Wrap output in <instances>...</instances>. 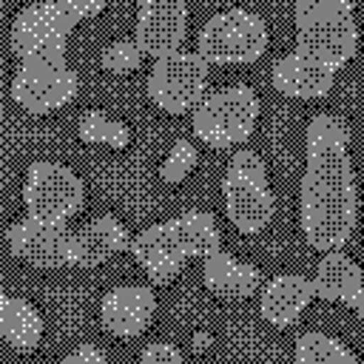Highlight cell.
Segmentation results:
<instances>
[{
	"mask_svg": "<svg viewBox=\"0 0 364 364\" xmlns=\"http://www.w3.org/2000/svg\"><path fill=\"white\" fill-rule=\"evenodd\" d=\"M65 6L77 14V20L82 23V20H94V17H100L102 11H105V6H108V0H65Z\"/></svg>",
	"mask_w": 364,
	"mask_h": 364,
	"instance_id": "obj_27",
	"label": "cell"
},
{
	"mask_svg": "<svg viewBox=\"0 0 364 364\" xmlns=\"http://www.w3.org/2000/svg\"><path fill=\"white\" fill-rule=\"evenodd\" d=\"M156 313V296L145 284H119L100 301V324L117 338H136L148 330Z\"/></svg>",
	"mask_w": 364,
	"mask_h": 364,
	"instance_id": "obj_12",
	"label": "cell"
},
{
	"mask_svg": "<svg viewBox=\"0 0 364 364\" xmlns=\"http://www.w3.org/2000/svg\"><path fill=\"white\" fill-rule=\"evenodd\" d=\"M125 247H131V236L125 225L117 216L102 213L71 236V264L100 267Z\"/></svg>",
	"mask_w": 364,
	"mask_h": 364,
	"instance_id": "obj_15",
	"label": "cell"
},
{
	"mask_svg": "<svg viewBox=\"0 0 364 364\" xmlns=\"http://www.w3.org/2000/svg\"><path fill=\"white\" fill-rule=\"evenodd\" d=\"M313 290L324 301H338L347 307H358L364 301V273L361 267L341 250H327L316 267Z\"/></svg>",
	"mask_w": 364,
	"mask_h": 364,
	"instance_id": "obj_16",
	"label": "cell"
},
{
	"mask_svg": "<svg viewBox=\"0 0 364 364\" xmlns=\"http://www.w3.org/2000/svg\"><path fill=\"white\" fill-rule=\"evenodd\" d=\"M222 202L242 236H256L273 222L276 199L267 185V165L256 151H236L230 156L222 176Z\"/></svg>",
	"mask_w": 364,
	"mask_h": 364,
	"instance_id": "obj_2",
	"label": "cell"
},
{
	"mask_svg": "<svg viewBox=\"0 0 364 364\" xmlns=\"http://www.w3.org/2000/svg\"><path fill=\"white\" fill-rule=\"evenodd\" d=\"M63 361H65V364H102V361H105V353L97 350V347H91V344H80V347H77L74 353H68Z\"/></svg>",
	"mask_w": 364,
	"mask_h": 364,
	"instance_id": "obj_28",
	"label": "cell"
},
{
	"mask_svg": "<svg viewBox=\"0 0 364 364\" xmlns=\"http://www.w3.org/2000/svg\"><path fill=\"white\" fill-rule=\"evenodd\" d=\"M208 60L196 51H173L154 60V68L148 74V97L151 102L171 117L191 114L202 100L208 88Z\"/></svg>",
	"mask_w": 364,
	"mask_h": 364,
	"instance_id": "obj_6",
	"label": "cell"
},
{
	"mask_svg": "<svg viewBox=\"0 0 364 364\" xmlns=\"http://www.w3.org/2000/svg\"><path fill=\"white\" fill-rule=\"evenodd\" d=\"M296 48L333 65L344 68L358 51V23L353 9H333L296 23Z\"/></svg>",
	"mask_w": 364,
	"mask_h": 364,
	"instance_id": "obj_9",
	"label": "cell"
},
{
	"mask_svg": "<svg viewBox=\"0 0 364 364\" xmlns=\"http://www.w3.org/2000/svg\"><path fill=\"white\" fill-rule=\"evenodd\" d=\"M313 299H316L313 279H304L299 273H279L264 284L259 299V313L267 324L284 330L299 321V316L307 310Z\"/></svg>",
	"mask_w": 364,
	"mask_h": 364,
	"instance_id": "obj_14",
	"label": "cell"
},
{
	"mask_svg": "<svg viewBox=\"0 0 364 364\" xmlns=\"http://www.w3.org/2000/svg\"><path fill=\"white\" fill-rule=\"evenodd\" d=\"M77 134L85 145H105L114 151H122L131 145V128L105 111H85L77 122Z\"/></svg>",
	"mask_w": 364,
	"mask_h": 364,
	"instance_id": "obj_20",
	"label": "cell"
},
{
	"mask_svg": "<svg viewBox=\"0 0 364 364\" xmlns=\"http://www.w3.org/2000/svg\"><path fill=\"white\" fill-rule=\"evenodd\" d=\"M210 344V336L208 333H196L193 336V350H202V347H208Z\"/></svg>",
	"mask_w": 364,
	"mask_h": 364,
	"instance_id": "obj_29",
	"label": "cell"
},
{
	"mask_svg": "<svg viewBox=\"0 0 364 364\" xmlns=\"http://www.w3.org/2000/svg\"><path fill=\"white\" fill-rule=\"evenodd\" d=\"M142 364H179L182 361V350L171 341H154L142 350Z\"/></svg>",
	"mask_w": 364,
	"mask_h": 364,
	"instance_id": "obj_25",
	"label": "cell"
},
{
	"mask_svg": "<svg viewBox=\"0 0 364 364\" xmlns=\"http://www.w3.org/2000/svg\"><path fill=\"white\" fill-rule=\"evenodd\" d=\"M196 159H199V154H196L193 142L191 139H176L171 145L168 156L159 165V179L165 185H182L191 176V171L196 168Z\"/></svg>",
	"mask_w": 364,
	"mask_h": 364,
	"instance_id": "obj_22",
	"label": "cell"
},
{
	"mask_svg": "<svg viewBox=\"0 0 364 364\" xmlns=\"http://www.w3.org/2000/svg\"><path fill=\"white\" fill-rule=\"evenodd\" d=\"M43 330H46L43 316L31 301L11 296V293L0 296V333L11 350L31 353L40 344Z\"/></svg>",
	"mask_w": 364,
	"mask_h": 364,
	"instance_id": "obj_19",
	"label": "cell"
},
{
	"mask_svg": "<svg viewBox=\"0 0 364 364\" xmlns=\"http://www.w3.org/2000/svg\"><path fill=\"white\" fill-rule=\"evenodd\" d=\"M259 108V97L250 85H228L222 91H213L193 108V136L216 151L242 145L256 131Z\"/></svg>",
	"mask_w": 364,
	"mask_h": 364,
	"instance_id": "obj_3",
	"label": "cell"
},
{
	"mask_svg": "<svg viewBox=\"0 0 364 364\" xmlns=\"http://www.w3.org/2000/svg\"><path fill=\"white\" fill-rule=\"evenodd\" d=\"M333 9H355V0H296V23Z\"/></svg>",
	"mask_w": 364,
	"mask_h": 364,
	"instance_id": "obj_26",
	"label": "cell"
},
{
	"mask_svg": "<svg viewBox=\"0 0 364 364\" xmlns=\"http://www.w3.org/2000/svg\"><path fill=\"white\" fill-rule=\"evenodd\" d=\"M182 267H185V256H165V259H159V262L148 264V267H145V273H148L151 284L165 287V284H171V282L182 273Z\"/></svg>",
	"mask_w": 364,
	"mask_h": 364,
	"instance_id": "obj_24",
	"label": "cell"
},
{
	"mask_svg": "<svg viewBox=\"0 0 364 364\" xmlns=\"http://www.w3.org/2000/svg\"><path fill=\"white\" fill-rule=\"evenodd\" d=\"M142 57H145V51L139 48L136 40H117L102 48L100 63L108 74H131L142 65Z\"/></svg>",
	"mask_w": 364,
	"mask_h": 364,
	"instance_id": "obj_23",
	"label": "cell"
},
{
	"mask_svg": "<svg viewBox=\"0 0 364 364\" xmlns=\"http://www.w3.org/2000/svg\"><path fill=\"white\" fill-rule=\"evenodd\" d=\"M80 91V77L65 57L20 60L11 80V100L26 114H51L65 108Z\"/></svg>",
	"mask_w": 364,
	"mask_h": 364,
	"instance_id": "obj_7",
	"label": "cell"
},
{
	"mask_svg": "<svg viewBox=\"0 0 364 364\" xmlns=\"http://www.w3.org/2000/svg\"><path fill=\"white\" fill-rule=\"evenodd\" d=\"M307 168L299 188V222L310 247L336 250L353 236L358 191L350 165V128L324 111L307 125Z\"/></svg>",
	"mask_w": 364,
	"mask_h": 364,
	"instance_id": "obj_1",
	"label": "cell"
},
{
	"mask_svg": "<svg viewBox=\"0 0 364 364\" xmlns=\"http://www.w3.org/2000/svg\"><path fill=\"white\" fill-rule=\"evenodd\" d=\"M270 34L267 23L247 9H228L213 14L196 37V54L219 65H245L262 60Z\"/></svg>",
	"mask_w": 364,
	"mask_h": 364,
	"instance_id": "obj_4",
	"label": "cell"
},
{
	"mask_svg": "<svg viewBox=\"0 0 364 364\" xmlns=\"http://www.w3.org/2000/svg\"><path fill=\"white\" fill-rule=\"evenodd\" d=\"M188 6L185 0H139L136 14V43L145 57H165L179 51L185 40Z\"/></svg>",
	"mask_w": 364,
	"mask_h": 364,
	"instance_id": "obj_11",
	"label": "cell"
},
{
	"mask_svg": "<svg viewBox=\"0 0 364 364\" xmlns=\"http://www.w3.org/2000/svg\"><path fill=\"white\" fill-rule=\"evenodd\" d=\"M77 14L65 0H43L20 9L11 20L9 43L17 60H54L65 57L71 31L77 28Z\"/></svg>",
	"mask_w": 364,
	"mask_h": 364,
	"instance_id": "obj_5",
	"label": "cell"
},
{
	"mask_svg": "<svg viewBox=\"0 0 364 364\" xmlns=\"http://www.w3.org/2000/svg\"><path fill=\"white\" fill-rule=\"evenodd\" d=\"M296 361L301 364H353L355 353L324 333H304L296 338Z\"/></svg>",
	"mask_w": 364,
	"mask_h": 364,
	"instance_id": "obj_21",
	"label": "cell"
},
{
	"mask_svg": "<svg viewBox=\"0 0 364 364\" xmlns=\"http://www.w3.org/2000/svg\"><path fill=\"white\" fill-rule=\"evenodd\" d=\"M165 225H168L173 250L182 253L185 259H208L222 250L216 219L208 210H188L176 219H168Z\"/></svg>",
	"mask_w": 364,
	"mask_h": 364,
	"instance_id": "obj_18",
	"label": "cell"
},
{
	"mask_svg": "<svg viewBox=\"0 0 364 364\" xmlns=\"http://www.w3.org/2000/svg\"><path fill=\"white\" fill-rule=\"evenodd\" d=\"M202 282L205 287L219 296V299H247L262 287V273L253 264H245L228 253H213L205 259L202 267Z\"/></svg>",
	"mask_w": 364,
	"mask_h": 364,
	"instance_id": "obj_17",
	"label": "cell"
},
{
	"mask_svg": "<svg viewBox=\"0 0 364 364\" xmlns=\"http://www.w3.org/2000/svg\"><path fill=\"white\" fill-rule=\"evenodd\" d=\"M355 310H358V318H361V327H364V301H361Z\"/></svg>",
	"mask_w": 364,
	"mask_h": 364,
	"instance_id": "obj_30",
	"label": "cell"
},
{
	"mask_svg": "<svg viewBox=\"0 0 364 364\" xmlns=\"http://www.w3.org/2000/svg\"><path fill=\"white\" fill-rule=\"evenodd\" d=\"M71 236L65 222H43L34 216H26L6 230L9 250L40 270L71 264Z\"/></svg>",
	"mask_w": 364,
	"mask_h": 364,
	"instance_id": "obj_10",
	"label": "cell"
},
{
	"mask_svg": "<svg viewBox=\"0 0 364 364\" xmlns=\"http://www.w3.org/2000/svg\"><path fill=\"white\" fill-rule=\"evenodd\" d=\"M273 88L282 97L290 100H321L333 91L336 82V68L304 54V51H290L273 65Z\"/></svg>",
	"mask_w": 364,
	"mask_h": 364,
	"instance_id": "obj_13",
	"label": "cell"
},
{
	"mask_svg": "<svg viewBox=\"0 0 364 364\" xmlns=\"http://www.w3.org/2000/svg\"><path fill=\"white\" fill-rule=\"evenodd\" d=\"M85 199L82 179L63 162L37 159L28 165L26 185H23V202L28 216L43 222H68Z\"/></svg>",
	"mask_w": 364,
	"mask_h": 364,
	"instance_id": "obj_8",
	"label": "cell"
}]
</instances>
